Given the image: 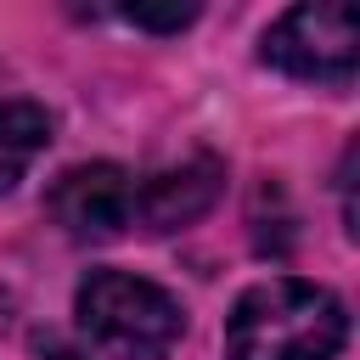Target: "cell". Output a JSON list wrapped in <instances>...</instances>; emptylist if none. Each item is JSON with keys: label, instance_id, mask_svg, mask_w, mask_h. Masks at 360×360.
Segmentation results:
<instances>
[{"label": "cell", "instance_id": "cell-1", "mask_svg": "<svg viewBox=\"0 0 360 360\" xmlns=\"http://www.w3.org/2000/svg\"><path fill=\"white\" fill-rule=\"evenodd\" d=\"M343 343H349L343 298L298 276L253 281L225 315L231 360H338Z\"/></svg>", "mask_w": 360, "mask_h": 360}, {"label": "cell", "instance_id": "cell-2", "mask_svg": "<svg viewBox=\"0 0 360 360\" xmlns=\"http://www.w3.org/2000/svg\"><path fill=\"white\" fill-rule=\"evenodd\" d=\"M79 332L112 360H169L186 338V309L169 287L129 270H90L73 298Z\"/></svg>", "mask_w": 360, "mask_h": 360}, {"label": "cell", "instance_id": "cell-3", "mask_svg": "<svg viewBox=\"0 0 360 360\" xmlns=\"http://www.w3.org/2000/svg\"><path fill=\"white\" fill-rule=\"evenodd\" d=\"M259 56L304 84H349L360 68V17L349 6H292L264 28Z\"/></svg>", "mask_w": 360, "mask_h": 360}, {"label": "cell", "instance_id": "cell-4", "mask_svg": "<svg viewBox=\"0 0 360 360\" xmlns=\"http://www.w3.org/2000/svg\"><path fill=\"white\" fill-rule=\"evenodd\" d=\"M45 214L73 242H107L135 231V174L118 163H73L51 180Z\"/></svg>", "mask_w": 360, "mask_h": 360}, {"label": "cell", "instance_id": "cell-5", "mask_svg": "<svg viewBox=\"0 0 360 360\" xmlns=\"http://www.w3.org/2000/svg\"><path fill=\"white\" fill-rule=\"evenodd\" d=\"M225 191V163L214 152H191L158 174H141L135 180V231H180L191 219H202L214 208V197Z\"/></svg>", "mask_w": 360, "mask_h": 360}, {"label": "cell", "instance_id": "cell-6", "mask_svg": "<svg viewBox=\"0 0 360 360\" xmlns=\"http://www.w3.org/2000/svg\"><path fill=\"white\" fill-rule=\"evenodd\" d=\"M51 146V112L34 96L0 90V197L28 174V163Z\"/></svg>", "mask_w": 360, "mask_h": 360}, {"label": "cell", "instance_id": "cell-7", "mask_svg": "<svg viewBox=\"0 0 360 360\" xmlns=\"http://www.w3.org/2000/svg\"><path fill=\"white\" fill-rule=\"evenodd\" d=\"M118 17L124 22H135V28H152V34H180V28H191L197 22V0H174V6H118Z\"/></svg>", "mask_w": 360, "mask_h": 360}, {"label": "cell", "instance_id": "cell-8", "mask_svg": "<svg viewBox=\"0 0 360 360\" xmlns=\"http://www.w3.org/2000/svg\"><path fill=\"white\" fill-rule=\"evenodd\" d=\"M51 360H79V354H68V349H56V354H51Z\"/></svg>", "mask_w": 360, "mask_h": 360}]
</instances>
